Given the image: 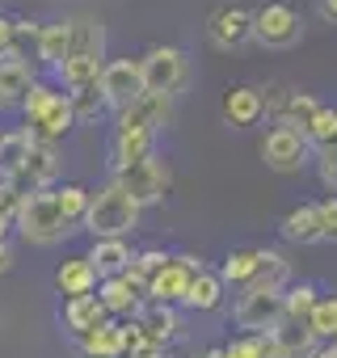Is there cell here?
Returning a JSON list of instances; mask_svg holds the SVG:
<instances>
[{
	"instance_id": "obj_12",
	"label": "cell",
	"mask_w": 337,
	"mask_h": 358,
	"mask_svg": "<svg viewBox=\"0 0 337 358\" xmlns=\"http://www.w3.org/2000/svg\"><path fill=\"white\" fill-rule=\"evenodd\" d=\"M168 118H173V97L139 93L127 110H118L114 131H152V135H160V127H168Z\"/></svg>"
},
{
	"instance_id": "obj_15",
	"label": "cell",
	"mask_w": 337,
	"mask_h": 358,
	"mask_svg": "<svg viewBox=\"0 0 337 358\" xmlns=\"http://www.w3.org/2000/svg\"><path fill=\"white\" fill-rule=\"evenodd\" d=\"M220 114H224V122H228L232 131H249V127H257V122L266 118L261 89H253V85H232V89L224 93Z\"/></svg>"
},
{
	"instance_id": "obj_26",
	"label": "cell",
	"mask_w": 337,
	"mask_h": 358,
	"mask_svg": "<svg viewBox=\"0 0 337 358\" xmlns=\"http://www.w3.org/2000/svg\"><path fill=\"white\" fill-rule=\"evenodd\" d=\"M97 303L106 308V316H110V320H114V316H127V320H131V316L139 312V303H143V299H139L122 278H101V282H97Z\"/></svg>"
},
{
	"instance_id": "obj_33",
	"label": "cell",
	"mask_w": 337,
	"mask_h": 358,
	"mask_svg": "<svg viewBox=\"0 0 337 358\" xmlns=\"http://www.w3.org/2000/svg\"><path fill=\"white\" fill-rule=\"evenodd\" d=\"M68 26H72V51H68V55H93V59H101V47H106L101 22L80 17V22H68Z\"/></svg>"
},
{
	"instance_id": "obj_17",
	"label": "cell",
	"mask_w": 337,
	"mask_h": 358,
	"mask_svg": "<svg viewBox=\"0 0 337 358\" xmlns=\"http://www.w3.org/2000/svg\"><path fill=\"white\" fill-rule=\"evenodd\" d=\"M156 156V135L152 131H114L110 139V169H127L135 160Z\"/></svg>"
},
{
	"instance_id": "obj_32",
	"label": "cell",
	"mask_w": 337,
	"mask_h": 358,
	"mask_svg": "<svg viewBox=\"0 0 337 358\" xmlns=\"http://www.w3.org/2000/svg\"><path fill=\"white\" fill-rule=\"evenodd\" d=\"M30 143H34V139L26 135V127L0 135V177H17V169H22V160H26Z\"/></svg>"
},
{
	"instance_id": "obj_34",
	"label": "cell",
	"mask_w": 337,
	"mask_h": 358,
	"mask_svg": "<svg viewBox=\"0 0 337 358\" xmlns=\"http://www.w3.org/2000/svg\"><path fill=\"white\" fill-rule=\"evenodd\" d=\"M303 139H308V148H312V152H316V148L337 143V110H333V106H320V110L312 114V122L303 127Z\"/></svg>"
},
{
	"instance_id": "obj_37",
	"label": "cell",
	"mask_w": 337,
	"mask_h": 358,
	"mask_svg": "<svg viewBox=\"0 0 337 358\" xmlns=\"http://www.w3.org/2000/svg\"><path fill=\"white\" fill-rule=\"evenodd\" d=\"M68 101H72V118H76V122H93V118H97V114L106 110V101H101L97 85L80 89V93H68Z\"/></svg>"
},
{
	"instance_id": "obj_19",
	"label": "cell",
	"mask_w": 337,
	"mask_h": 358,
	"mask_svg": "<svg viewBox=\"0 0 337 358\" xmlns=\"http://www.w3.org/2000/svg\"><path fill=\"white\" fill-rule=\"evenodd\" d=\"M131 245L127 241H93V249L85 253V262L93 266V274H97V282L101 278H118L127 266H131Z\"/></svg>"
},
{
	"instance_id": "obj_31",
	"label": "cell",
	"mask_w": 337,
	"mask_h": 358,
	"mask_svg": "<svg viewBox=\"0 0 337 358\" xmlns=\"http://www.w3.org/2000/svg\"><path fill=\"white\" fill-rule=\"evenodd\" d=\"M320 291L312 282H287L282 287V320H303L308 324V312L316 308Z\"/></svg>"
},
{
	"instance_id": "obj_6",
	"label": "cell",
	"mask_w": 337,
	"mask_h": 358,
	"mask_svg": "<svg viewBox=\"0 0 337 358\" xmlns=\"http://www.w3.org/2000/svg\"><path fill=\"white\" fill-rule=\"evenodd\" d=\"M139 80H143V93L173 97L190 80V55L178 47H152L139 59Z\"/></svg>"
},
{
	"instance_id": "obj_18",
	"label": "cell",
	"mask_w": 337,
	"mask_h": 358,
	"mask_svg": "<svg viewBox=\"0 0 337 358\" xmlns=\"http://www.w3.org/2000/svg\"><path fill=\"white\" fill-rule=\"evenodd\" d=\"M224 299H228V287H224V278L220 274H211V270H199L194 278H190V291H186V299H182V308H190V312H220L224 308Z\"/></svg>"
},
{
	"instance_id": "obj_25",
	"label": "cell",
	"mask_w": 337,
	"mask_h": 358,
	"mask_svg": "<svg viewBox=\"0 0 337 358\" xmlns=\"http://www.w3.org/2000/svg\"><path fill=\"white\" fill-rule=\"evenodd\" d=\"M34 47H38V59H43V64L59 68V64L68 59V51H72V26H68V22L38 26V34H34Z\"/></svg>"
},
{
	"instance_id": "obj_4",
	"label": "cell",
	"mask_w": 337,
	"mask_h": 358,
	"mask_svg": "<svg viewBox=\"0 0 337 358\" xmlns=\"http://www.w3.org/2000/svg\"><path fill=\"white\" fill-rule=\"evenodd\" d=\"M249 30H253V43H261L270 51H287L303 38V22L287 0H261L249 13Z\"/></svg>"
},
{
	"instance_id": "obj_38",
	"label": "cell",
	"mask_w": 337,
	"mask_h": 358,
	"mask_svg": "<svg viewBox=\"0 0 337 358\" xmlns=\"http://www.w3.org/2000/svg\"><path fill=\"white\" fill-rule=\"evenodd\" d=\"M316 224H320V241L337 245V194H329L324 203H316Z\"/></svg>"
},
{
	"instance_id": "obj_46",
	"label": "cell",
	"mask_w": 337,
	"mask_h": 358,
	"mask_svg": "<svg viewBox=\"0 0 337 358\" xmlns=\"http://www.w3.org/2000/svg\"><path fill=\"white\" fill-rule=\"evenodd\" d=\"M320 17L337 26V0H320Z\"/></svg>"
},
{
	"instance_id": "obj_5",
	"label": "cell",
	"mask_w": 337,
	"mask_h": 358,
	"mask_svg": "<svg viewBox=\"0 0 337 358\" xmlns=\"http://www.w3.org/2000/svg\"><path fill=\"white\" fill-rule=\"evenodd\" d=\"M232 320L245 329V333H274L282 324V287H266V282H249L241 287L236 295V308H232Z\"/></svg>"
},
{
	"instance_id": "obj_49",
	"label": "cell",
	"mask_w": 337,
	"mask_h": 358,
	"mask_svg": "<svg viewBox=\"0 0 337 358\" xmlns=\"http://www.w3.org/2000/svg\"><path fill=\"white\" fill-rule=\"evenodd\" d=\"M203 358H224V345H215V350H207Z\"/></svg>"
},
{
	"instance_id": "obj_2",
	"label": "cell",
	"mask_w": 337,
	"mask_h": 358,
	"mask_svg": "<svg viewBox=\"0 0 337 358\" xmlns=\"http://www.w3.org/2000/svg\"><path fill=\"white\" fill-rule=\"evenodd\" d=\"M139 207L110 182V186H101V190H93L89 194V211H85V232L93 236V241H127L135 228H139Z\"/></svg>"
},
{
	"instance_id": "obj_48",
	"label": "cell",
	"mask_w": 337,
	"mask_h": 358,
	"mask_svg": "<svg viewBox=\"0 0 337 358\" xmlns=\"http://www.w3.org/2000/svg\"><path fill=\"white\" fill-rule=\"evenodd\" d=\"M9 228H13V220H5V215H0V241L9 236Z\"/></svg>"
},
{
	"instance_id": "obj_41",
	"label": "cell",
	"mask_w": 337,
	"mask_h": 358,
	"mask_svg": "<svg viewBox=\"0 0 337 358\" xmlns=\"http://www.w3.org/2000/svg\"><path fill=\"white\" fill-rule=\"evenodd\" d=\"M168 257H173V253H164V249H143V253H135V270L152 278L156 270H164V266H168Z\"/></svg>"
},
{
	"instance_id": "obj_30",
	"label": "cell",
	"mask_w": 337,
	"mask_h": 358,
	"mask_svg": "<svg viewBox=\"0 0 337 358\" xmlns=\"http://www.w3.org/2000/svg\"><path fill=\"white\" fill-rule=\"evenodd\" d=\"M89 186H80V182H64V186H55L51 190V199H55V207H59V215L68 220V224H80L85 220V211H89Z\"/></svg>"
},
{
	"instance_id": "obj_43",
	"label": "cell",
	"mask_w": 337,
	"mask_h": 358,
	"mask_svg": "<svg viewBox=\"0 0 337 358\" xmlns=\"http://www.w3.org/2000/svg\"><path fill=\"white\" fill-rule=\"evenodd\" d=\"M135 345H143V333H139V324H135V320H127V324H122V358H127Z\"/></svg>"
},
{
	"instance_id": "obj_45",
	"label": "cell",
	"mask_w": 337,
	"mask_h": 358,
	"mask_svg": "<svg viewBox=\"0 0 337 358\" xmlns=\"http://www.w3.org/2000/svg\"><path fill=\"white\" fill-rule=\"evenodd\" d=\"M127 358H164V350H160V345H152V341H143V345H135Z\"/></svg>"
},
{
	"instance_id": "obj_42",
	"label": "cell",
	"mask_w": 337,
	"mask_h": 358,
	"mask_svg": "<svg viewBox=\"0 0 337 358\" xmlns=\"http://www.w3.org/2000/svg\"><path fill=\"white\" fill-rule=\"evenodd\" d=\"M13 47H17V22L0 13V55H5V51H13Z\"/></svg>"
},
{
	"instance_id": "obj_50",
	"label": "cell",
	"mask_w": 337,
	"mask_h": 358,
	"mask_svg": "<svg viewBox=\"0 0 337 358\" xmlns=\"http://www.w3.org/2000/svg\"><path fill=\"white\" fill-rule=\"evenodd\" d=\"M329 350H333V358H337V341H333V345H329Z\"/></svg>"
},
{
	"instance_id": "obj_36",
	"label": "cell",
	"mask_w": 337,
	"mask_h": 358,
	"mask_svg": "<svg viewBox=\"0 0 337 358\" xmlns=\"http://www.w3.org/2000/svg\"><path fill=\"white\" fill-rule=\"evenodd\" d=\"M224 358H278L270 337H257V333H241L236 341L224 345Z\"/></svg>"
},
{
	"instance_id": "obj_21",
	"label": "cell",
	"mask_w": 337,
	"mask_h": 358,
	"mask_svg": "<svg viewBox=\"0 0 337 358\" xmlns=\"http://www.w3.org/2000/svg\"><path fill=\"white\" fill-rule=\"evenodd\" d=\"M270 337V345H274V354L278 358H308L312 350H316V337H312V329L303 324V320H282L274 333H266Z\"/></svg>"
},
{
	"instance_id": "obj_13",
	"label": "cell",
	"mask_w": 337,
	"mask_h": 358,
	"mask_svg": "<svg viewBox=\"0 0 337 358\" xmlns=\"http://www.w3.org/2000/svg\"><path fill=\"white\" fill-rule=\"evenodd\" d=\"M38 76H34V68H30V59L13 47V51H5L0 55V110H22V101H26V93H30V85H34Z\"/></svg>"
},
{
	"instance_id": "obj_28",
	"label": "cell",
	"mask_w": 337,
	"mask_h": 358,
	"mask_svg": "<svg viewBox=\"0 0 337 358\" xmlns=\"http://www.w3.org/2000/svg\"><path fill=\"white\" fill-rule=\"evenodd\" d=\"M55 72H59V85H64L68 93H80V89L97 85V76H101V59H93V55H68Z\"/></svg>"
},
{
	"instance_id": "obj_24",
	"label": "cell",
	"mask_w": 337,
	"mask_h": 358,
	"mask_svg": "<svg viewBox=\"0 0 337 358\" xmlns=\"http://www.w3.org/2000/svg\"><path fill=\"white\" fill-rule=\"evenodd\" d=\"M110 316H106V308L97 303V295H80V299H68L64 303V324H68V333L72 337H85V333H93L97 324H106Z\"/></svg>"
},
{
	"instance_id": "obj_22",
	"label": "cell",
	"mask_w": 337,
	"mask_h": 358,
	"mask_svg": "<svg viewBox=\"0 0 337 358\" xmlns=\"http://www.w3.org/2000/svg\"><path fill=\"white\" fill-rule=\"evenodd\" d=\"M278 232H282V241H291V245H316V241H320L316 203H299V207H291V211L282 215Z\"/></svg>"
},
{
	"instance_id": "obj_11",
	"label": "cell",
	"mask_w": 337,
	"mask_h": 358,
	"mask_svg": "<svg viewBox=\"0 0 337 358\" xmlns=\"http://www.w3.org/2000/svg\"><path fill=\"white\" fill-rule=\"evenodd\" d=\"M59 173H64V160H59L55 143H30V152H26L22 169H17V177H9V182H17L26 194H34V190H55Z\"/></svg>"
},
{
	"instance_id": "obj_39",
	"label": "cell",
	"mask_w": 337,
	"mask_h": 358,
	"mask_svg": "<svg viewBox=\"0 0 337 358\" xmlns=\"http://www.w3.org/2000/svg\"><path fill=\"white\" fill-rule=\"evenodd\" d=\"M316 173H320V182L337 194V143L329 148H316Z\"/></svg>"
},
{
	"instance_id": "obj_9",
	"label": "cell",
	"mask_w": 337,
	"mask_h": 358,
	"mask_svg": "<svg viewBox=\"0 0 337 358\" xmlns=\"http://www.w3.org/2000/svg\"><path fill=\"white\" fill-rule=\"evenodd\" d=\"M261 160L274 173H299L312 160V148H308L303 131H295V127H270L266 139H261Z\"/></svg>"
},
{
	"instance_id": "obj_27",
	"label": "cell",
	"mask_w": 337,
	"mask_h": 358,
	"mask_svg": "<svg viewBox=\"0 0 337 358\" xmlns=\"http://www.w3.org/2000/svg\"><path fill=\"white\" fill-rule=\"evenodd\" d=\"M76 345H80L85 358H122V324L118 320H106L93 333L76 337Z\"/></svg>"
},
{
	"instance_id": "obj_44",
	"label": "cell",
	"mask_w": 337,
	"mask_h": 358,
	"mask_svg": "<svg viewBox=\"0 0 337 358\" xmlns=\"http://www.w3.org/2000/svg\"><path fill=\"white\" fill-rule=\"evenodd\" d=\"M13 262H17V257H13V245H9V241H0V278L13 270Z\"/></svg>"
},
{
	"instance_id": "obj_16",
	"label": "cell",
	"mask_w": 337,
	"mask_h": 358,
	"mask_svg": "<svg viewBox=\"0 0 337 358\" xmlns=\"http://www.w3.org/2000/svg\"><path fill=\"white\" fill-rule=\"evenodd\" d=\"M135 324H139V333H143V341H152V345H160V350H168V341L178 337V312L173 308H164V303H139V312L131 316Z\"/></svg>"
},
{
	"instance_id": "obj_14",
	"label": "cell",
	"mask_w": 337,
	"mask_h": 358,
	"mask_svg": "<svg viewBox=\"0 0 337 358\" xmlns=\"http://www.w3.org/2000/svg\"><path fill=\"white\" fill-rule=\"evenodd\" d=\"M207 34H211V43H215L220 51H241V47L253 38V30H249V9H241V5H220V9L211 13V22H207Z\"/></svg>"
},
{
	"instance_id": "obj_40",
	"label": "cell",
	"mask_w": 337,
	"mask_h": 358,
	"mask_svg": "<svg viewBox=\"0 0 337 358\" xmlns=\"http://www.w3.org/2000/svg\"><path fill=\"white\" fill-rule=\"evenodd\" d=\"M22 199H26V190H22L17 182H9V177H0V215L13 220L17 207H22Z\"/></svg>"
},
{
	"instance_id": "obj_3",
	"label": "cell",
	"mask_w": 337,
	"mask_h": 358,
	"mask_svg": "<svg viewBox=\"0 0 337 358\" xmlns=\"http://www.w3.org/2000/svg\"><path fill=\"white\" fill-rule=\"evenodd\" d=\"M13 228L22 232V241H30V245H38V249L59 245V241L72 232V224L59 215L51 190H34V194H26L22 207H17V215H13Z\"/></svg>"
},
{
	"instance_id": "obj_35",
	"label": "cell",
	"mask_w": 337,
	"mask_h": 358,
	"mask_svg": "<svg viewBox=\"0 0 337 358\" xmlns=\"http://www.w3.org/2000/svg\"><path fill=\"white\" fill-rule=\"evenodd\" d=\"M316 110H320V101H316L312 93H295V89H291V97H287V106H282V118H278L274 127H295V131H303Z\"/></svg>"
},
{
	"instance_id": "obj_10",
	"label": "cell",
	"mask_w": 337,
	"mask_h": 358,
	"mask_svg": "<svg viewBox=\"0 0 337 358\" xmlns=\"http://www.w3.org/2000/svg\"><path fill=\"white\" fill-rule=\"evenodd\" d=\"M97 93H101V101H106L114 114H118V110H127V106L143 93V80H139V59H114V64H101Z\"/></svg>"
},
{
	"instance_id": "obj_47",
	"label": "cell",
	"mask_w": 337,
	"mask_h": 358,
	"mask_svg": "<svg viewBox=\"0 0 337 358\" xmlns=\"http://www.w3.org/2000/svg\"><path fill=\"white\" fill-rule=\"evenodd\" d=\"M308 358H333V350H329V345H316V350H312Z\"/></svg>"
},
{
	"instance_id": "obj_23",
	"label": "cell",
	"mask_w": 337,
	"mask_h": 358,
	"mask_svg": "<svg viewBox=\"0 0 337 358\" xmlns=\"http://www.w3.org/2000/svg\"><path fill=\"white\" fill-rule=\"evenodd\" d=\"M55 287H59V295L80 299V295H93V291H97V274H93V266H89L85 257H68V262L55 270Z\"/></svg>"
},
{
	"instance_id": "obj_20",
	"label": "cell",
	"mask_w": 337,
	"mask_h": 358,
	"mask_svg": "<svg viewBox=\"0 0 337 358\" xmlns=\"http://www.w3.org/2000/svg\"><path fill=\"white\" fill-rule=\"evenodd\" d=\"M261 262H266V249H261V245H241V249H232V253L224 257V270H220L224 287H228V282H232V287H249V282L261 274Z\"/></svg>"
},
{
	"instance_id": "obj_29",
	"label": "cell",
	"mask_w": 337,
	"mask_h": 358,
	"mask_svg": "<svg viewBox=\"0 0 337 358\" xmlns=\"http://www.w3.org/2000/svg\"><path fill=\"white\" fill-rule=\"evenodd\" d=\"M308 329L316 337V345H333L337 341V295H320L316 308L308 312Z\"/></svg>"
},
{
	"instance_id": "obj_8",
	"label": "cell",
	"mask_w": 337,
	"mask_h": 358,
	"mask_svg": "<svg viewBox=\"0 0 337 358\" xmlns=\"http://www.w3.org/2000/svg\"><path fill=\"white\" fill-rule=\"evenodd\" d=\"M199 270H207V266H203V257H194V253H173L164 270H156V274L148 278V299H143V303H164V308H178V303L186 299L190 278H194Z\"/></svg>"
},
{
	"instance_id": "obj_1",
	"label": "cell",
	"mask_w": 337,
	"mask_h": 358,
	"mask_svg": "<svg viewBox=\"0 0 337 358\" xmlns=\"http://www.w3.org/2000/svg\"><path fill=\"white\" fill-rule=\"evenodd\" d=\"M22 118H26V135H30L34 143H59V139L76 127L68 93H59V89L47 85V80H34V85H30V93H26V101H22Z\"/></svg>"
},
{
	"instance_id": "obj_7",
	"label": "cell",
	"mask_w": 337,
	"mask_h": 358,
	"mask_svg": "<svg viewBox=\"0 0 337 358\" xmlns=\"http://www.w3.org/2000/svg\"><path fill=\"white\" fill-rule=\"evenodd\" d=\"M168 164L160 160V156H148V160H135V164H127V169H114V186L143 211V207H152V203H160L164 194H168Z\"/></svg>"
}]
</instances>
